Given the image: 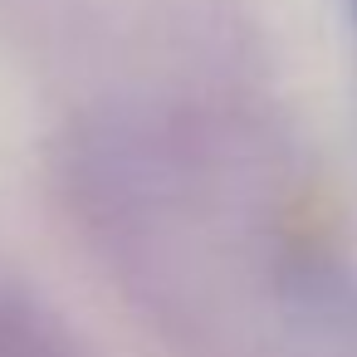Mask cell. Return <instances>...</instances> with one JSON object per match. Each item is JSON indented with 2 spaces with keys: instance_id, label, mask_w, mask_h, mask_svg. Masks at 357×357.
<instances>
[{
  "instance_id": "obj_1",
  "label": "cell",
  "mask_w": 357,
  "mask_h": 357,
  "mask_svg": "<svg viewBox=\"0 0 357 357\" xmlns=\"http://www.w3.org/2000/svg\"><path fill=\"white\" fill-rule=\"evenodd\" d=\"M0 357H25V352H15L10 342H0Z\"/></svg>"
}]
</instances>
